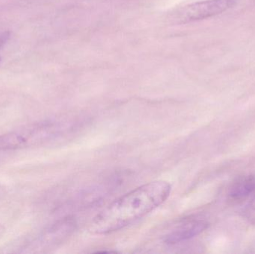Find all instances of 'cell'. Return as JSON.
I'll list each match as a JSON object with an SVG mask.
<instances>
[{
	"mask_svg": "<svg viewBox=\"0 0 255 254\" xmlns=\"http://www.w3.org/2000/svg\"><path fill=\"white\" fill-rule=\"evenodd\" d=\"M172 186L165 180L150 182L114 201L93 219L91 231L107 234L119 231L148 214L170 195Z\"/></svg>",
	"mask_w": 255,
	"mask_h": 254,
	"instance_id": "6da1fadb",
	"label": "cell"
},
{
	"mask_svg": "<svg viewBox=\"0 0 255 254\" xmlns=\"http://www.w3.org/2000/svg\"><path fill=\"white\" fill-rule=\"evenodd\" d=\"M56 122H41L0 135V151L26 149L42 144L58 134Z\"/></svg>",
	"mask_w": 255,
	"mask_h": 254,
	"instance_id": "7a4b0ae2",
	"label": "cell"
},
{
	"mask_svg": "<svg viewBox=\"0 0 255 254\" xmlns=\"http://www.w3.org/2000/svg\"><path fill=\"white\" fill-rule=\"evenodd\" d=\"M238 0H204L191 3L175 10L171 20L177 24H185L202 20L221 14L235 7Z\"/></svg>",
	"mask_w": 255,
	"mask_h": 254,
	"instance_id": "3957f363",
	"label": "cell"
},
{
	"mask_svg": "<svg viewBox=\"0 0 255 254\" xmlns=\"http://www.w3.org/2000/svg\"><path fill=\"white\" fill-rule=\"evenodd\" d=\"M76 228L73 218L67 217L43 231L34 241L25 247L24 253H42L53 249L70 237Z\"/></svg>",
	"mask_w": 255,
	"mask_h": 254,
	"instance_id": "277c9868",
	"label": "cell"
},
{
	"mask_svg": "<svg viewBox=\"0 0 255 254\" xmlns=\"http://www.w3.org/2000/svg\"><path fill=\"white\" fill-rule=\"evenodd\" d=\"M208 227V222L202 218H188L166 235L163 241L169 246L178 244L199 235Z\"/></svg>",
	"mask_w": 255,
	"mask_h": 254,
	"instance_id": "5b68a950",
	"label": "cell"
},
{
	"mask_svg": "<svg viewBox=\"0 0 255 254\" xmlns=\"http://www.w3.org/2000/svg\"><path fill=\"white\" fill-rule=\"evenodd\" d=\"M255 192V176H245L234 182L229 195L234 201H241Z\"/></svg>",
	"mask_w": 255,
	"mask_h": 254,
	"instance_id": "8992f818",
	"label": "cell"
},
{
	"mask_svg": "<svg viewBox=\"0 0 255 254\" xmlns=\"http://www.w3.org/2000/svg\"><path fill=\"white\" fill-rule=\"evenodd\" d=\"M243 214L245 219L248 220L250 223L255 225V195L244 207Z\"/></svg>",
	"mask_w": 255,
	"mask_h": 254,
	"instance_id": "52a82bcc",
	"label": "cell"
},
{
	"mask_svg": "<svg viewBox=\"0 0 255 254\" xmlns=\"http://www.w3.org/2000/svg\"><path fill=\"white\" fill-rule=\"evenodd\" d=\"M10 33L7 31H0V48L3 47L10 39Z\"/></svg>",
	"mask_w": 255,
	"mask_h": 254,
	"instance_id": "ba28073f",
	"label": "cell"
},
{
	"mask_svg": "<svg viewBox=\"0 0 255 254\" xmlns=\"http://www.w3.org/2000/svg\"><path fill=\"white\" fill-rule=\"evenodd\" d=\"M5 195V190H4V188L2 187V186L0 185V198L4 196Z\"/></svg>",
	"mask_w": 255,
	"mask_h": 254,
	"instance_id": "9c48e42d",
	"label": "cell"
},
{
	"mask_svg": "<svg viewBox=\"0 0 255 254\" xmlns=\"http://www.w3.org/2000/svg\"><path fill=\"white\" fill-rule=\"evenodd\" d=\"M4 231H5V228H4V227L2 225L0 224V237L4 234Z\"/></svg>",
	"mask_w": 255,
	"mask_h": 254,
	"instance_id": "30bf717a",
	"label": "cell"
},
{
	"mask_svg": "<svg viewBox=\"0 0 255 254\" xmlns=\"http://www.w3.org/2000/svg\"><path fill=\"white\" fill-rule=\"evenodd\" d=\"M0 61H1V58H0Z\"/></svg>",
	"mask_w": 255,
	"mask_h": 254,
	"instance_id": "8fae6325",
	"label": "cell"
}]
</instances>
